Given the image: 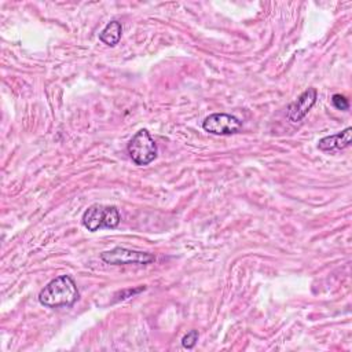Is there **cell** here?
Listing matches in <instances>:
<instances>
[{
  "label": "cell",
  "instance_id": "cell-8",
  "mask_svg": "<svg viewBox=\"0 0 352 352\" xmlns=\"http://www.w3.org/2000/svg\"><path fill=\"white\" fill-rule=\"evenodd\" d=\"M121 34H122L121 22L110 21L99 33V40L109 47H116L121 40Z\"/></svg>",
  "mask_w": 352,
  "mask_h": 352
},
{
  "label": "cell",
  "instance_id": "cell-10",
  "mask_svg": "<svg viewBox=\"0 0 352 352\" xmlns=\"http://www.w3.org/2000/svg\"><path fill=\"white\" fill-rule=\"evenodd\" d=\"M331 103H333V106H334L337 110L345 111V110L349 109V102H348V99H346L344 95H341V94H334L333 98H331Z\"/></svg>",
  "mask_w": 352,
  "mask_h": 352
},
{
  "label": "cell",
  "instance_id": "cell-4",
  "mask_svg": "<svg viewBox=\"0 0 352 352\" xmlns=\"http://www.w3.org/2000/svg\"><path fill=\"white\" fill-rule=\"evenodd\" d=\"M100 258L110 265H128V264L146 265L155 261V256L151 253L126 249L121 246H116L110 250L102 252Z\"/></svg>",
  "mask_w": 352,
  "mask_h": 352
},
{
  "label": "cell",
  "instance_id": "cell-9",
  "mask_svg": "<svg viewBox=\"0 0 352 352\" xmlns=\"http://www.w3.org/2000/svg\"><path fill=\"white\" fill-rule=\"evenodd\" d=\"M198 337H199L198 330H190V331L182 338V345H183L184 348H187V349H191V348L195 346V344H197V341H198Z\"/></svg>",
  "mask_w": 352,
  "mask_h": 352
},
{
  "label": "cell",
  "instance_id": "cell-3",
  "mask_svg": "<svg viewBox=\"0 0 352 352\" xmlns=\"http://www.w3.org/2000/svg\"><path fill=\"white\" fill-rule=\"evenodd\" d=\"M128 154L131 157V160L136 164V165H148L150 162H153L157 158V143L154 142L153 136L150 135V132L147 129H139L128 142L126 146Z\"/></svg>",
  "mask_w": 352,
  "mask_h": 352
},
{
  "label": "cell",
  "instance_id": "cell-2",
  "mask_svg": "<svg viewBox=\"0 0 352 352\" xmlns=\"http://www.w3.org/2000/svg\"><path fill=\"white\" fill-rule=\"evenodd\" d=\"M120 220L121 216L117 206L103 204H94L88 206L81 217L82 226L91 232L102 228H116L120 224Z\"/></svg>",
  "mask_w": 352,
  "mask_h": 352
},
{
  "label": "cell",
  "instance_id": "cell-5",
  "mask_svg": "<svg viewBox=\"0 0 352 352\" xmlns=\"http://www.w3.org/2000/svg\"><path fill=\"white\" fill-rule=\"evenodd\" d=\"M242 126V122L231 114L227 113H213L208 116L204 122L202 128L212 133V135H234L236 133Z\"/></svg>",
  "mask_w": 352,
  "mask_h": 352
},
{
  "label": "cell",
  "instance_id": "cell-7",
  "mask_svg": "<svg viewBox=\"0 0 352 352\" xmlns=\"http://www.w3.org/2000/svg\"><path fill=\"white\" fill-rule=\"evenodd\" d=\"M351 136H352V128L348 126L338 133L322 138L318 142V148L324 153H334V151L344 150L351 144Z\"/></svg>",
  "mask_w": 352,
  "mask_h": 352
},
{
  "label": "cell",
  "instance_id": "cell-1",
  "mask_svg": "<svg viewBox=\"0 0 352 352\" xmlns=\"http://www.w3.org/2000/svg\"><path fill=\"white\" fill-rule=\"evenodd\" d=\"M80 298V292L70 275H60L50 280L38 293V302L48 308L72 307Z\"/></svg>",
  "mask_w": 352,
  "mask_h": 352
},
{
  "label": "cell",
  "instance_id": "cell-6",
  "mask_svg": "<svg viewBox=\"0 0 352 352\" xmlns=\"http://www.w3.org/2000/svg\"><path fill=\"white\" fill-rule=\"evenodd\" d=\"M318 99V91L314 87L307 88L294 102L287 106V118L290 122H300L314 107Z\"/></svg>",
  "mask_w": 352,
  "mask_h": 352
}]
</instances>
